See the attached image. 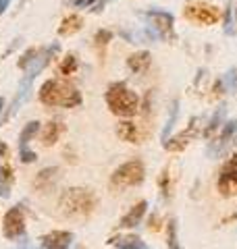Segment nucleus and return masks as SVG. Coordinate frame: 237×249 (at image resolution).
Wrapping results in <instances>:
<instances>
[{"label":"nucleus","mask_w":237,"mask_h":249,"mask_svg":"<svg viewBox=\"0 0 237 249\" xmlns=\"http://www.w3.org/2000/svg\"><path fill=\"white\" fill-rule=\"evenodd\" d=\"M96 204H98L96 196L88 189H69L60 197L62 212L69 216H88L96 208Z\"/></svg>","instance_id":"nucleus-3"},{"label":"nucleus","mask_w":237,"mask_h":249,"mask_svg":"<svg viewBox=\"0 0 237 249\" xmlns=\"http://www.w3.org/2000/svg\"><path fill=\"white\" fill-rule=\"evenodd\" d=\"M169 168H164L160 177H158V185H160V191H162V196L164 197H169V193H171V183H169Z\"/></svg>","instance_id":"nucleus-24"},{"label":"nucleus","mask_w":237,"mask_h":249,"mask_svg":"<svg viewBox=\"0 0 237 249\" xmlns=\"http://www.w3.org/2000/svg\"><path fill=\"white\" fill-rule=\"evenodd\" d=\"M233 6L229 4L225 11V34H233Z\"/></svg>","instance_id":"nucleus-26"},{"label":"nucleus","mask_w":237,"mask_h":249,"mask_svg":"<svg viewBox=\"0 0 237 249\" xmlns=\"http://www.w3.org/2000/svg\"><path fill=\"white\" fill-rule=\"evenodd\" d=\"M73 232L69 231H52L42 237V249H71Z\"/></svg>","instance_id":"nucleus-12"},{"label":"nucleus","mask_w":237,"mask_h":249,"mask_svg":"<svg viewBox=\"0 0 237 249\" xmlns=\"http://www.w3.org/2000/svg\"><path fill=\"white\" fill-rule=\"evenodd\" d=\"M150 65H152V56H150V52H146V50L131 54V56L127 58L129 71H131V73H136V75L146 73L148 69H150Z\"/></svg>","instance_id":"nucleus-14"},{"label":"nucleus","mask_w":237,"mask_h":249,"mask_svg":"<svg viewBox=\"0 0 237 249\" xmlns=\"http://www.w3.org/2000/svg\"><path fill=\"white\" fill-rule=\"evenodd\" d=\"M235 137H237V121L233 119V121L223 123L220 135L208 145V154H210V156H220V154H223L227 147H229V143H233Z\"/></svg>","instance_id":"nucleus-9"},{"label":"nucleus","mask_w":237,"mask_h":249,"mask_svg":"<svg viewBox=\"0 0 237 249\" xmlns=\"http://www.w3.org/2000/svg\"><path fill=\"white\" fill-rule=\"evenodd\" d=\"M185 19L194 25H200V27H208V25H215V23L220 21V9L215 4H208V2H192L185 6Z\"/></svg>","instance_id":"nucleus-5"},{"label":"nucleus","mask_w":237,"mask_h":249,"mask_svg":"<svg viewBox=\"0 0 237 249\" xmlns=\"http://www.w3.org/2000/svg\"><path fill=\"white\" fill-rule=\"evenodd\" d=\"M2 232H4V237L11 239V241L21 239L23 235H25V216H23L21 206H15L4 214Z\"/></svg>","instance_id":"nucleus-7"},{"label":"nucleus","mask_w":237,"mask_h":249,"mask_svg":"<svg viewBox=\"0 0 237 249\" xmlns=\"http://www.w3.org/2000/svg\"><path fill=\"white\" fill-rule=\"evenodd\" d=\"M167 245H169V249H181L179 241H177V222H175V218H169V222H167Z\"/></svg>","instance_id":"nucleus-21"},{"label":"nucleus","mask_w":237,"mask_h":249,"mask_svg":"<svg viewBox=\"0 0 237 249\" xmlns=\"http://www.w3.org/2000/svg\"><path fill=\"white\" fill-rule=\"evenodd\" d=\"M144 19L148 21V25L156 31V36H160L162 40H175V17L169 11L152 9L144 15Z\"/></svg>","instance_id":"nucleus-6"},{"label":"nucleus","mask_w":237,"mask_h":249,"mask_svg":"<svg viewBox=\"0 0 237 249\" xmlns=\"http://www.w3.org/2000/svg\"><path fill=\"white\" fill-rule=\"evenodd\" d=\"M196 123H198V119L194 116V119L189 121V124H187V129H185V131H181V133L175 135V137H169L167 142H164V150H167V152H173V154L183 152L185 147L189 145V142L194 139V135H196Z\"/></svg>","instance_id":"nucleus-10"},{"label":"nucleus","mask_w":237,"mask_h":249,"mask_svg":"<svg viewBox=\"0 0 237 249\" xmlns=\"http://www.w3.org/2000/svg\"><path fill=\"white\" fill-rule=\"evenodd\" d=\"M19 249H36V247H19Z\"/></svg>","instance_id":"nucleus-33"},{"label":"nucleus","mask_w":237,"mask_h":249,"mask_svg":"<svg viewBox=\"0 0 237 249\" xmlns=\"http://www.w3.org/2000/svg\"><path fill=\"white\" fill-rule=\"evenodd\" d=\"M110 40H113V34H110V31H106V29H102V31H98V34H96L98 46H106Z\"/></svg>","instance_id":"nucleus-27"},{"label":"nucleus","mask_w":237,"mask_h":249,"mask_svg":"<svg viewBox=\"0 0 237 249\" xmlns=\"http://www.w3.org/2000/svg\"><path fill=\"white\" fill-rule=\"evenodd\" d=\"M77 69V58L73 56V54H67L65 60L60 62V73L62 75H71Z\"/></svg>","instance_id":"nucleus-22"},{"label":"nucleus","mask_w":237,"mask_h":249,"mask_svg":"<svg viewBox=\"0 0 237 249\" xmlns=\"http://www.w3.org/2000/svg\"><path fill=\"white\" fill-rule=\"evenodd\" d=\"M40 129H42V124L38 121H31L23 127L21 135H19V156H21V162H25V164H31V162L36 160V152L29 150V142L40 133Z\"/></svg>","instance_id":"nucleus-8"},{"label":"nucleus","mask_w":237,"mask_h":249,"mask_svg":"<svg viewBox=\"0 0 237 249\" xmlns=\"http://www.w3.org/2000/svg\"><path fill=\"white\" fill-rule=\"evenodd\" d=\"M117 135L118 139H123V142L127 143H139V129L136 123H131L129 119H125L117 124Z\"/></svg>","instance_id":"nucleus-15"},{"label":"nucleus","mask_w":237,"mask_h":249,"mask_svg":"<svg viewBox=\"0 0 237 249\" xmlns=\"http://www.w3.org/2000/svg\"><path fill=\"white\" fill-rule=\"evenodd\" d=\"M104 100L110 112L121 116V119H131L139 112V96L133 89H129L123 81L110 83L104 93Z\"/></svg>","instance_id":"nucleus-1"},{"label":"nucleus","mask_w":237,"mask_h":249,"mask_svg":"<svg viewBox=\"0 0 237 249\" xmlns=\"http://www.w3.org/2000/svg\"><path fill=\"white\" fill-rule=\"evenodd\" d=\"M108 243L115 245L117 249H150L138 235H118L110 239Z\"/></svg>","instance_id":"nucleus-16"},{"label":"nucleus","mask_w":237,"mask_h":249,"mask_svg":"<svg viewBox=\"0 0 237 249\" xmlns=\"http://www.w3.org/2000/svg\"><path fill=\"white\" fill-rule=\"evenodd\" d=\"M81 17L79 15H69V17L60 23V27H59V34L60 36H71V34H75L77 29H81Z\"/></svg>","instance_id":"nucleus-18"},{"label":"nucleus","mask_w":237,"mask_h":249,"mask_svg":"<svg viewBox=\"0 0 237 249\" xmlns=\"http://www.w3.org/2000/svg\"><path fill=\"white\" fill-rule=\"evenodd\" d=\"M150 222H152V224H150V229H152V231H158V229H160V227H158V216H152V220H150Z\"/></svg>","instance_id":"nucleus-31"},{"label":"nucleus","mask_w":237,"mask_h":249,"mask_svg":"<svg viewBox=\"0 0 237 249\" xmlns=\"http://www.w3.org/2000/svg\"><path fill=\"white\" fill-rule=\"evenodd\" d=\"M146 178V166L144 162L139 158H133V160H127L118 166L113 177H110V185L115 189H129V187H138L144 183Z\"/></svg>","instance_id":"nucleus-4"},{"label":"nucleus","mask_w":237,"mask_h":249,"mask_svg":"<svg viewBox=\"0 0 237 249\" xmlns=\"http://www.w3.org/2000/svg\"><path fill=\"white\" fill-rule=\"evenodd\" d=\"M9 4H11V0H0V15L9 9Z\"/></svg>","instance_id":"nucleus-30"},{"label":"nucleus","mask_w":237,"mask_h":249,"mask_svg":"<svg viewBox=\"0 0 237 249\" xmlns=\"http://www.w3.org/2000/svg\"><path fill=\"white\" fill-rule=\"evenodd\" d=\"M40 102L46 106H62V108H75L83 102L81 93L77 91L67 81L60 79H48L40 88Z\"/></svg>","instance_id":"nucleus-2"},{"label":"nucleus","mask_w":237,"mask_h":249,"mask_svg":"<svg viewBox=\"0 0 237 249\" xmlns=\"http://www.w3.org/2000/svg\"><path fill=\"white\" fill-rule=\"evenodd\" d=\"M227 168H237V154H233L231 158H229V162H227Z\"/></svg>","instance_id":"nucleus-29"},{"label":"nucleus","mask_w":237,"mask_h":249,"mask_svg":"<svg viewBox=\"0 0 237 249\" xmlns=\"http://www.w3.org/2000/svg\"><path fill=\"white\" fill-rule=\"evenodd\" d=\"M217 191L223 197H237V168H227L218 175Z\"/></svg>","instance_id":"nucleus-11"},{"label":"nucleus","mask_w":237,"mask_h":249,"mask_svg":"<svg viewBox=\"0 0 237 249\" xmlns=\"http://www.w3.org/2000/svg\"><path fill=\"white\" fill-rule=\"evenodd\" d=\"M38 54H40V52H38V48H29L25 54H23V58L19 60V69H29V65L36 60Z\"/></svg>","instance_id":"nucleus-25"},{"label":"nucleus","mask_w":237,"mask_h":249,"mask_svg":"<svg viewBox=\"0 0 237 249\" xmlns=\"http://www.w3.org/2000/svg\"><path fill=\"white\" fill-rule=\"evenodd\" d=\"M225 83H227V89H231L237 96V67H231L225 73Z\"/></svg>","instance_id":"nucleus-23"},{"label":"nucleus","mask_w":237,"mask_h":249,"mask_svg":"<svg viewBox=\"0 0 237 249\" xmlns=\"http://www.w3.org/2000/svg\"><path fill=\"white\" fill-rule=\"evenodd\" d=\"M146 212H148V201L141 199V201H138V204L133 206V208H129V212L121 218L118 227H121V229H136L138 224H141V220H144Z\"/></svg>","instance_id":"nucleus-13"},{"label":"nucleus","mask_w":237,"mask_h":249,"mask_svg":"<svg viewBox=\"0 0 237 249\" xmlns=\"http://www.w3.org/2000/svg\"><path fill=\"white\" fill-rule=\"evenodd\" d=\"M177 114H179V102L175 100V102L171 104V114H169V121H167V124H164V129H162V143L167 142V139L171 137V131H173V127H175V123H177Z\"/></svg>","instance_id":"nucleus-20"},{"label":"nucleus","mask_w":237,"mask_h":249,"mask_svg":"<svg viewBox=\"0 0 237 249\" xmlns=\"http://www.w3.org/2000/svg\"><path fill=\"white\" fill-rule=\"evenodd\" d=\"M223 116H225V106H218V108H217V112H215V116H212V119L208 121L206 129H204V137L210 139L220 127H223Z\"/></svg>","instance_id":"nucleus-17"},{"label":"nucleus","mask_w":237,"mask_h":249,"mask_svg":"<svg viewBox=\"0 0 237 249\" xmlns=\"http://www.w3.org/2000/svg\"><path fill=\"white\" fill-rule=\"evenodd\" d=\"M98 0H75V6L77 9H85V6H94Z\"/></svg>","instance_id":"nucleus-28"},{"label":"nucleus","mask_w":237,"mask_h":249,"mask_svg":"<svg viewBox=\"0 0 237 249\" xmlns=\"http://www.w3.org/2000/svg\"><path fill=\"white\" fill-rule=\"evenodd\" d=\"M60 133H62V124L60 123H54V121L48 123V124H46V129H44V133H42L44 143L46 145H52L60 137Z\"/></svg>","instance_id":"nucleus-19"},{"label":"nucleus","mask_w":237,"mask_h":249,"mask_svg":"<svg viewBox=\"0 0 237 249\" xmlns=\"http://www.w3.org/2000/svg\"><path fill=\"white\" fill-rule=\"evenodd\" d=\"M2 108H4V100L0 98V114H2Z\"/></svg>","instance_id":"nucleus-32"}]
</instances>
